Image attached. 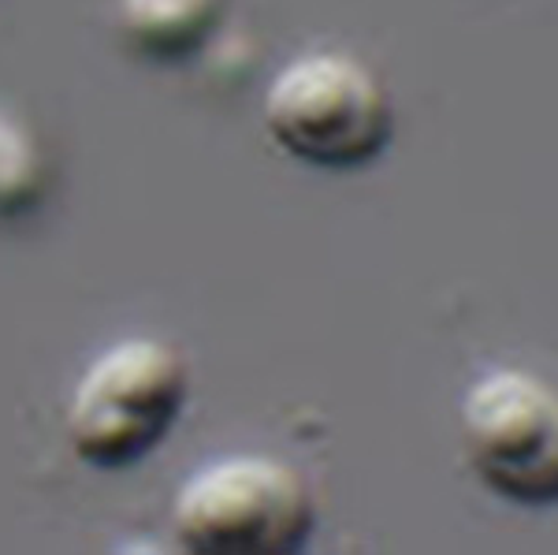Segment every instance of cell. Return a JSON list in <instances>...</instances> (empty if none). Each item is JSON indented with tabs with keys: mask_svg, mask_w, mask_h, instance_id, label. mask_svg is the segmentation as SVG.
<instances>
[{
	"mask_svg": "<svg viewBox=\"0 0 558 555\" xmlns=\"http://www.w3.org/2000/svg\"><path fill=\"white\" fill-rule=\"evenodd\" d=\"M186 362L160 339H120L86 365L68 399L64 433L78 462L128 470L160 447L186 407Z\"/></svg>",
	"mask_w": 558,
	"mask_h": 555,
	"instance_id": "1",
	"label": "cell"
},
{
	"mask_svg": "<svg viewBox=\"0 0 558 555\" xmlns=\"http://www.w3.org/2000/svg\"><path fill=\"white\" fill-rule=\"evenodd\" d=\"M265 131L287 157L347 172L384 154L395 134V112L384 83L362 60L347 52H305L268 83Z\"/></svg>",
	"mask_w": 558,
	"mask_h": 555,
	"instance_id": "2",
	"label": "cell"
},
{
	"mask_svg": "<svg viewBox=\"0 0 558 555\" xmlns=\"http://www.w3.org/2000/svg\"><path fill=\"white\" fill-rule=\"evenodd\" d=\"M310 485L272 455H228L179 488L175 536L197 555H291L313 533Z\"/></svg>",
	"mask_w": 558,
	"mask_h": 555,
	"instance_id": "3",
	"label": "cell"
},
{
	"mask_svg": "<svg viewBox=\"0 0 558 555\" xmlns=\"http://www.w3.org/2000/svg\"><path fill=\"white\" fill-rule=\"evenodd\" d=\"M462 447L484 488L518 507H558V391L521 370L481 377L462 402Z\"/></svg>",
	"mask_w": 558,
	"mask_h": 555,
	"instance_id": "4",
	"label": "cell"
},
{
	"mask_svg": "<svg viewBox=\"0 0 558 555\" xmlns=\"http://www.w3.org/2000/svg\"><path fill=\"white\" fill-rule=\"evenodd\" d=\"M220 12L223 0H116L123 41L157 64H179L202 52Z\"/></svg>",
	"mask_w": 558,
	"mask_h": 555,
	"instance_id": "5",
	"label": "cell"
},
{
	"mask_svg": "<svg viewBox=\"0 0 558 555\" xmlns=\"http://www.w3.org/2000/svg\"><path fill=\"white\" fill-rule=\"evenodd\" d=\"M49 183L41 142L20 116L0 109V217L34 209Z\"/></svg>",
	"mask_w": 558,
	"mask_h": 555,
	"instance_id": "6",
	"label": "cell"
}]
</instances>
